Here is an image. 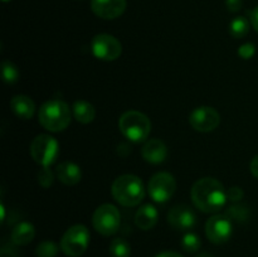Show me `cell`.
Returning a JSON list of instances; mask_svg holds the SVG:
<instances>
[{"label":"cell","mask_w":258,"mask_h":257,"mask_svg":"<svg viewBox=\"0 0 258 257\" xmlns=\"http://www.w3.org/2000/svg\"><path fill=\"white\" fill-rule=\"evenodd\" d=\"M59 251V247L53 241H43L35 249L37 257H55Z\"/></svg>","instance_id":"cell-24"},{"label":"cell","mask_w":258,"mask_h":257,"mask_svg":"<svg viewBox=\"0 0 258 257\" xmlns=\"http://www.w3.org/2000/svg\"><path fill=\"white\" fill-rule=\"evenodd\" d=\"M93 228L102 236H112L118 231L121 214L113 204H102L95 211L92 217Z\"/></svg>","instance_id":"cell-7"},{"label":"cell","mask_w":258,"mask_h":257,"mask_svg":"<svg viewBox=\"0 0 258 257\" xmlns=\"http://www.w3.org/2000/svg\"><path fill=\"white\" fill-rule=\"evenodd\" d=\"M91 9L98 18L116 19L126 10V0H91Z\"/></svg>","instance_id":"cell-13"},{"label":"cell","mask_w":258,"mask_h":257,"mask_svg":"<svg viewBox=\"0 0 258 257\" xmlns=\"http://www.w3.org/2000/svg\"><path fill=\"white\" fill-rule=\"evenodd\" d=\"M55 176L66 185H76L82 179V170L72 161H63L55 169Z\"/></svg>","instance_id":"cell-15"},{"label":"cell","mask_w":258,"mask_h":257,"mask_svg":"<svg viewBox=\"0 0 258 257\" xmlns=\"http://www.w3.org/2000/svg\"><path fill=\"white\" fill-rule=\"evenodd\" d=\"M71 108L64 101L49 100L43 103L38 112L39 123L48 131L59 133L66 130L71 123Z\"/></svg>","instance_id":"cell-3"},{"label":"cell","mask_w":258,"mask_h":257,"mask_svg":"<svg viewBox=\"0 0 258 257\" xmlns=\"http://www.w3.org/2000/svg\"><path fill=\"white\" fill-rule=\"evenodd\" d=\"M90 231L83 224L70 227L60 239V249L68 257L82 256L90 244Z\"/></svg>","instance_id":"cell-5"},{"label":"cell","mask_w":258,"mask_h":257,"mask_svg":"<svg viewBox=\"0 0 258 257\" xmlns=\"http://www.w3.org/2000/svg\"><path fill=\"white\" fill-rule=\"evenodd\" d=\"M233 233L232 219L227 214H216L206 223V234L212 243L221 244L228 241Z\"/></svg>","instance_id":"cell-10"},{"label":"cell","mask_w":258,"mask_h":257,"mask_svg":"<svg viewBox=\"0 0 258 257\" xmlns=\"http://www.w3.org/2000/svg\"><path fill=\"white\" fill-rule=\"evenodd\" d=\"M155 257H183L180 253L178 252H174V251H164L161 253L156 254Z\"/></svg>","instance_id":"cell-32"},{"label":"cell","mask_w":258,"mask_h":257,"mask_svg":"<svg viewBox=\"0 0 258 257\" xmlns=\"http://www.w3.org/2000/svg\"><path fill=\"white\" fill-rule=\"evenodd\" d=\"M181 247L185 252H189V253H194V252L198 251L202 246V241L199 238V236L194 232H186L185 234L181 238Z\"/></svg>","instance_id":"cell-22"},{"label":"cell","mask_w":258,"mask_h":257,"mask_svg":"<svg viewBox=\"0 0 258 257\" xmlns=\"http://www.w3.org/2000/svg\"><path fill=\"white\" fill-rule=\"evenodd\" d=\"M191 201L204 213H217L227 202V190L216 178H202L194 183L190 190Z\"/></svg>","instance_id":"cell-1"},{"label":"cell","mask_w":258,"mask_h":257,"mask_svg":"<svg viewBox=\"0 0 258 257\" xmlns=\"http://www.w3.org/2000/svg\"><path fill=\"white\" fill-rule=\"evenodd\" d=\"M2 221H4L5 219V208H4V206H3L2 204Z\"/></svg>","instance_id":"cell-33"},{"label":"cell","mask_w":258,"mask_h":257,"mask_svg":"<svg viewBox=\"0 0 258 257\" xmlns=\"http://www.w3.org/2000/svg\"><path fill=\"white\" fill-rule=\"evenodd\" d=\"M111 193L115 201L123 207H136L145 198L143 180L133 174L117 176L111 185Z\"/></svg>","instance_id":"cell-2"},{"label":"cell","mask_w":258,"mask_h":257,"mask_svg":"<svg viewBox=\"0 0 258 257\" xmlns=\"http://www.w3.org/2000/svg\"><path fill=\"white\" fill-rule=\"evenodd\" d=\"M3 2H9V0H3Z\"/></svg>","instance_id":"cell-35"},{"label":"cell","mask_w":258,"mask_h":257,"mask_svg":"<svg viewBox=\"0 0 258 257\" xmlns=\"http://www.w3.org/2000/svg\"><path fill=\"white\" fill-rule=\"evenodd\" d=\"M189 123L194 130L199 133H211L219 126L221 116L213 107L201 106L191 111L189 116Z\"/></svg>","instance_id":"cell-11"},{"label":"cell","mask_w":258,"mask_h":257,"mask_svg":"<svg viewBox=\"0 0 258 257\" xmlns=\"http://www.w3.org/2000/svg\"><path fill=\"white\" fill-rule=\"evenodd\" d=\"M249 32V22L243 17H237L229 24V33L232 37L237 38H243L248 34Z\"/></svg>","instance_id":"cell-20"},{"label":"cell","mask_w":258,"mask_h":257,"mask_svg":"<svg viewBox=\"0 0 258 257\" xmlns=\"http://www.w3.org/2000/svg\"><path fill=\"white\" fill-rule=\"evenodd\" d=\"M197 257H211V256H209L208 253H202V254H198Z\"/></svg>","instance_id":"cell-34"},{"label":"cell","mask_w":258,"mask_h":257,"mask_svg":"<svg viewBox=\"0 0 258 257\" xmlns=\"http://www.w3.org/2000/svg\"><path fill=\"white\" fill-rule=\"evenodd\" d=\"M38 180L43 188H49L54 181V174L49 168H42L38 173Z\"/></svg>","instance_id":"cell-26"},{"label":"cell","mask_w":258,"mask_h":257,"mask_svg":"<svg viewBox=\"0 0 258 257\" xmlns=\"http://www.w3.org/2000/svg\"><path fill=\"white\" fill-rule=\"evenodd\" d=\"M2 75L3 80L8 85H13L19 80V70L14 63L9 62V60H4L2 63Z\"/></svg>","instance_id":"cell-23"},{"label":"cell","mask_w":258,"mask_h":257,"mask_svg":"<svg viewBox=\"0 0 258 257\" xmlns=\"http://www.w3.org/2000/svg\"><path fill=\"white\" fill-rule=\"evenodd\" d=\"M35 228L29 222H20L13 228L12 242L17 246H25L34 239Z\"/></svg>","instance_id":"cell-18"},{"label":"cell","mask_w":258,"mask_h":257,"mask_svg":"<svg viewBox=\"0 0 258 257\" xmlns=\"http://www.w3.org/2000/svg\"><path fill=\"white\" fill-rule=\"evenodd\" d=\"M91 47H92V53L96 58L107 60V62L117 59L122 53V44L118 42L117 38L111 34H106V33L95 35L92 43H91Z\"/></svg>","instance_id":"cell-9"},{"label":"cell","mask_w":258,"mask_h":257,"mask_svg":"<svg viewBox=\"0 0 258 257\" xmlns=\"http://www.w3.org/2000/svg\"><path fill=\"white\" fill-rule=\"evenodd\" d=\"M254 53H256V47L253 43H244L238 48V55L243 59H249L253 57Z\"/></svg>","instance_id":"cell-27"},{"label":"cell","mask_w":258,"mask_h":257,"mask_svg":"<svg viewBox=\"0 0 258 257\" xmlns=\"http://www.w3.org/2000/svg\"><path fill=\"white\" fill-rule=\"evenodd\" d=\"M168 222L178 231H189L197 224V216L193 209L186 204L174 206L168 213Z\"/></svg>","instance_id":"cell-12"},{"label":"cell","mask_w":258,"mask_h":257,"mask_svg":"<svg viewBox=\"0 0 258 257\" xmlns=\"http://www.w3.org/2000/svg\"><path fill=\"white\" fill-rule=\"evenodd\" d=\"M10 108L22 120H29L35 113V103L25 95H17L10 101Z\"/></svg>","instance_id":"cell-16"},{"label":"cell","mask_w":258,"mask_h":257,"mask_svg":"<svg viewBox=\"0 0 258 257\" xmlns=\"http://www.w3.org/2000/svg\"><path fill=\"white\" fill-rule=\"evenodd\" d=\"M159 212L153 204H144L138 209L135 214V224L138 228L143 231H149L154 228L155 224L158 223Z\"/></svg>","instance_id":"cell-17"},{"label":"cell","mask_w":258,"mask_h":257,"mask_svg":"<svg viewBox=\"0 0 258 257\" xmlns=\"http://www.w3.org/2000/svg\"><path fill=\"white\" fill-rule=\"evenodd\" d=\"M251 23L253 25V28L258 32V7L254 8L251 13Z\"/></svg>","instance_id":"cell-30"},{"label":"cell","mask_w":258,"mask_h":257,"mask_svg":"<svg viewBox=\"0 0 258 257\" xmlns=\"http://www.w3.org/2000/svg\"><path fill=\"white\" fill-rule=\"evenodd\" d=\"M176 190L175 178L170 173L160 171L151 176L148 184L149 196L156 203H165Z\"/></svg>","instance_id":"cell-8"},{"label":"cell","mask_w":258,"mask_h":257,"mask_svg":"<svg viewBox=\"0 0 258 257\" xmlns=\"http://www.w3.org/2000/svg\"><path fill=\"white\" fill-rule=\"evenodd\" d=\"M30 155L42 168H49L59 155V144L50 135H38L30 144Z\"/></svg>","instance_id":"cell-6"},{"label":"cell","mask_w":258,"mask_h":257,"mask_svg":"<svg viewBox=\"0 0 258 257\" xmlns=\"http://www.w3.org/2000/svg\"><path fill=\"white\" fill-rule=\"evenodd\" d=\"M227 216L231 219H236L238 222H243L246 219H248L249 217V208L244 204H234L228 208V211L226 212Z\"/></svg>","instance_id":"cell-25"},{"label":"cell","mask_w":258,"mask_h":257,"mask_svg":"<svg viewBox=\"0 0 258 257\" xmlns=\"http://www.w3.org/2000/svg\"><path fill=\"white\" fill-rule=\"evenodd\" d=\"M141 154H143L145 161L158 165V164L165 161L166 156H168V148L164 141L159 140V139H150L144 144Z\"/></svg>","instance_id":"cell-14"},{"label":"cell","mask_w":258,"mask_h":257,"mask_svg":"<svg viewBox=\"0 0 258 257\" xmlns=\"http://www.w3.org/2000/svg\"><path fill=\"white\" fill-rule=\"evenodd\" d=\"M72 113L73 117L81 123H90L96 117V110L93 105L83 100H78L73 103Z\"/></svg>","instance_id":"cell-19"},{"label":"cell","mask_w":258,"mask_h":257,"mask_svg":"<svg viewBox=\"0 0 258 257\" xmlns=\"http://www.w3.org/2000/svg\"><path fill=\"white\" fill-rule=\"evenodd\" d=\"M251 173L258 179V155L254 156L251 161Z\"/></svg>","instance_id":"cell-31"},{"label":"cell","mask_w":258,"mask_h":257,"mask_svg":"<svg viewBox=\"0 0 258 257\" xmlns=\"http://www.w3.org/2000/svg\"><path fill=\"white\" fill-rule=\"evenodd\" d=\"M226 4H227V8H228L229 12L237 13L241 10L243 2H242V0H227Z\"/></svg>","instance_id":"cell-29"},{"label":"cell","mask_w":258,"mask_h":257,"mask_svg":"<svg viewBox=\"0 0 258 257\" xmlns=\"http://www.w3.org/2000/svg\"><path fill=\"white\" fill-rule=\"evenodd\" d=\"M243 196V190H242V188H239V186H231V188L227 190V198L232 202L242 201Z\"/></svg>","instance_id":"cell-28"},{"label":"cell","mask_w":258,"mask_h":257,"mask_svg":"<svg viewBox=\"0 0 258 257\" xmlns=\"http://www.w3.org/2000/svg\"><path fill=\"white\" fill-rule=\"evenodd\" d=\"M120 133L133 143H143L151 131V121L140 111H126L118 118Z\"/></svg>","instance_id":"cell-4"},{"label":"cell","mask_w":258,"mask_h":257,"mask_svg":"<svg viewBox=\"0 0 258 257\" xmlns=\"http://www.w3.org/2000/svg\"><path fill=\"white\" fill-rule=\"evenodd\" d=\"M110 254L112 257H130L131 247L123 238H115L110 244Z\"/></svg>","instance_id":"cell-21"}]
</instances>
